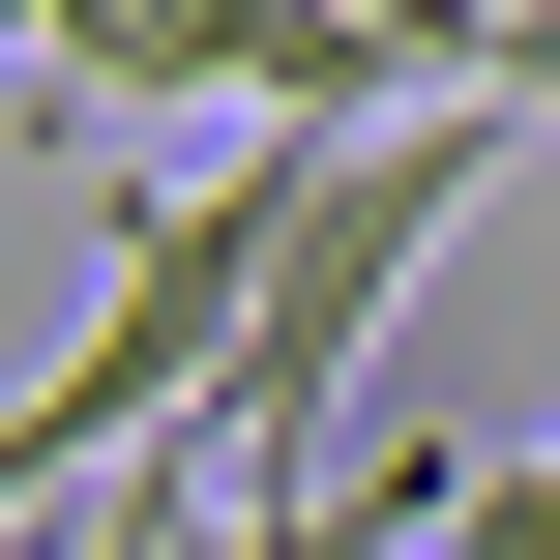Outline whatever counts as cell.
I'll return each mask as SVG.
<instances>
[{
	"mask_svg": "<svg viewBox=\"0 0 560 560\" xmlns=\"http://www.w3.org/2000/svg\"><path fill=\"white\" fill-rule=\"evenodd\" d=\"M266 30H295V0H30V148L207 118V89H266Z\"/></svg>",
	"mask_w": 560,
	"mask_h": 560,
	"instance_id": "6da1fadb",
	"label": "cell"
},
{
	"mask_svg": "<svg viewBox=\"0 0 560 560\" xmlns=\"http://www.w3.org/2000/svg\"><path fill=\"white\" fill-rule=\"evenodd\" d=\"M177 502H236V472H207V443H148V472H89V502H30L0 560H177Z\"/></svg>",
	"mask_w": 560,
	"mask_h": 560,
	"instance_id": "7a4b0ae2",
	"label": "cell"
},
{
	"mask_svg": "<svg viewBox=\"0 0 560 560\" xmlns=\"http://www.w3.org/2000/svg\"><path fill=\"white\" fill-rule=\"evenodd\" d=\"M443 89H472L502 148H560V0H472V59H443Z\"/></svg>",
	"mask_w": 560,
	"mask_h": 560,
	"instance_id": "3957f363",
	"label": "cell"
},
{
	"mask_svg": "<svg viewBox=\"0 0 560 560\" xmlns=\"http://www.w3.org/2000/svg\"><path fill=\"white\" fill-rule=\"evenodd\" d=\"M0 30H30V0H0Z\"/></svg>",
	"mask_w": 560,
	"mask_h": 560,
	"instance_id": "277c9868",
	"label": "cell"
}]
</instances>
